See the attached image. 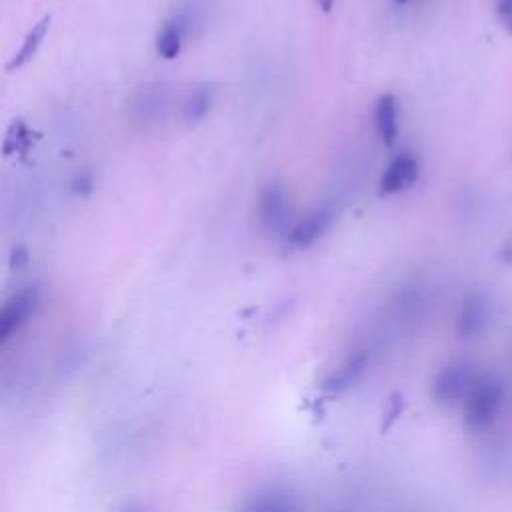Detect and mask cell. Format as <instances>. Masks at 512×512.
<instances>
[{
    "label": "cell",
    "instance_id": "1",
    "mask_svg": "<svg viewBox=\"0 0 512 512\" xmlns=\"http://www.w3.org/2000/svg\"><path fill=\"white\" fill-rule=\"evenodd\" d=\"M504 406V384L490 372H478L474 386L462 402L464 426L470 432H486L498 420Z\"/></svg>",
    "mask_w": 512,
    "mask_h": 512
},
{
    "label": "cell",
    "instance_id": "2",
    "mask_svg": "<svg viewBox=\"0 0 512 512\" xmlns=\"http://www.w3.org/2000/svg\"><path fill=\"white\" fill-rule=\"evenodd\" d=\"M478 372L466 362H452L440 368L432 380V398L440 406H456L466 400Z\"/></svg>",
    "mask_w": 512,
    "mask_h": 512
},
{
    "label": "cell",
    "instance_id": "3",
    "mask_svg": "<svg viewBox=\"0 0 512 512\" xmlns=\"http://www.w3.org/2000/svg\"><path fill=\"white\" fill-rule=\"evenodd\" d=\"M42 302L40 288L36 284L16 290L2 306L0 312V342L6 344L14 338L38 312Z\"/></svg>",
    "mask_w": 512,
    "mask_h": 512
},
{
    "label": "cell",
    "instance_id": "4",
    "mask_svg": "<svg viewBox=\"0 0 512 512\" xmlns=\"http://www.w3.org/2000/svg\"><path fill=\"white\" fill-rule=\"evenodd\" d=\"M256 220L266 234L288 232L290 196L282 184L270 182L260 190L256 200Z\"/></svg>",
    "mask_w": 512,
    "mask_h": 512
},
{
    "label": "cell",
    "instance_id": "5",
    "mask_svg": "<svg viewBox=\"0 0 512 512\" xmlns=\"http://www.w3.org/2000/svg\"><path fill=\"white\" fill-rule=\"evenodd\" d=\"M168 106V92L160 82H146L130 98L132 122L140 128H152L162 122Z\"/></svg>",
    "mask_w": 512,
    "mask_h": 512
},
{
    "label": "cell",
    "instance_id": "6",
    "mask_svg": "<svg viewBox=\"0 0 512 512\" xmlns=\"http://www.w3.org/2000/svg\"><path fill=\"white\" fill-rule=\"evenodd\" d=\"M492 318V304L490 298L482 292H470L462 298L454 330L460 340H474L478 338L490 324Z\"/></svg>",
    "mask_w": 512,
    "mask_h": 512
},
{
    "label": "cell",
    "instance_id": "7",
    "mask_svg": "<svg viewBox=\"0 0 512 512\" xmlns=\"http://www.w3.org/2000/svg\"><path fill=\"white\" fill-rule=\"evenodd\" d=\"M372 354L366 348H358L342 358V362L326 376L324 390L328 392H346L354 388L370 370Z\"/></svg>",
    "mask_w": 512,
    "mask_h": 512
},
{
    "label": "cell",
    "instance_id": "8",
    "mask_svg": "<svg viewBox=\"0 0 512 512\" xmlns=\"http://www.w3.org/2000/svg\"><path fill=\"white\" fill-rule=\"evenodd\" d=\"M418 174H420L418 158L412 152H402L384 170V174L380 178L378 194L380 196L400 194V192H404V190H408L416 184Z\"/></svg>",
    "mask_w": 512,
    "mask_h": 512
},
{
    "label": "cell",
    "instance_id": "9",
    "mask_svg": "<svg viewBox=\"0 0 512 512\" xmlns=\"http://www.w3.org/2000/svg\"><path fill=\"white\" fill-rule=\"evenodd\" d=\"M332 224V212L328 208H316L300 218L286 232V246L292 250H306L316 244Z\"/></svg>",
    "mask_w": 512,
    "mask_h": 512
},
{
    "label": "cell",
    "instance_id": "10",
    "mask_svg": "<svg viewBox=\"0 0 512 512\" xmlns=\"http://www.w3.org/2000/svg\"><path fill=\"white\" fill-rule=\"evenodd\" d=\"M374 128L386 146H392L400 132L398 100L394 94H382L374 104Z\"/></svg>",
    "mask_w": 512,
    "mask_h": 512
},
{
    "label": "cell",
    "instance_id": "11",
    "mask_svg": "<svg viewBox=\"0 0 512 512\" xmlns=\"http://www.w3.org/2000/svg\"><path fill=\"white\" fill-rule=\"evenodd\" d=\"M238 512H296V500L284 488H264L250 496Z\"/></svg>",
    "mask_w": 512,
    "mask_h": 512
},
{
    "label": "cell",
    "instance_id": "12",
    "mask_svg": "<svg viewBox=\"0 0 512 512\" xmlns=\"http://www.w3.org/2000/svg\"><path fill=\"white\" fill-rule=\"evenodd\" d=\"M50 20H52L50 14H46V16H42V18L28 30V34L24 36V40H22L18 52H16V54L12 56V60L6 64V70H18V68H22L24 64H28V62L36 56L38 48L42 46V42H44V38H46V34H48Z\"/></svg>",
    "mask_w": 512,
    "mask_h": 512
},
{
    "label": "cell",
    "instance_id": "13",
    "mask_svg": "<svg viewBox=\"0 0 512 512\" xmlns=\"http://www.w3.org/2000/svg\"><path fill=\"white\" fill-rule=\"evenodd\" d=\"M212 102H214V90L208 84H200L192 88L182 106V116L186 124H198L200 120H204V116L212 108Z\"/></svg>",
    "mask_w": 512,
    "mask_h": 512
},
{
    "label": "cell",
    "instance_id": "14",
    "mask_svg": "<svg viewBox=\"0 0 512 512\" xmlns=\"http://www.w3.org/2000/svg\"><path fill=\"white\" fill-rule=\"evenodd\" d=\"M182 36L184 26L180 22H166L154 38L156 54L164 60H174L182 50Z\"/></svg>",
    "mask_w": 512,
    "mask_h": 512
},
{
    "label": "cell",
    "instance_id": "15",
    "mask_svg": "<svg viewBox=\"0 0 512 512\" xmlns=\"http://www.w3.org/2000/svg\"><path fill=\"white\" fill-rule=\"evenodd\" d=\"M32 138H30V130L24 124V120H14L6 132L4 138V152L6 154H14V152H26L30 146Z\"/></svg>",
    "mask_w": 512,
    "mask_h": 512
},
{
    "label": "cell",
    "instance_id": "16",
    "mask_svg": "<svg viewBox=\"0 0 512 512\" xmlns=\"http://www.w3.org/2000/svg\"><path fill=\"white\" fill-rule=\"evenodd\" d=\"M70 190L74 196H88L94 190V178L90 172H80L76 178L70 182Z\"/></svg>",
    "mask_w": 512,
    "mask_h": 512
},
{
    "label": "cell",
    "instance_id": "17",
    "mask_svg": "<svg viewBox=\"0 0 512 512\" xmlns=\"http://www.w3.org/2000/svg\"><path fill=\"white\" fill-rule=\"evenodd\" d=\"M496 16L502 24L512 34V0H496Z\"/></svg>",
    "mask_w": 512,
    "mask_h": 512
},
{
    "label": "cell",
    "instance_id": "18",
    "mask_svg": "<svg viewBox=\"0 0 512 512\" xmlns=\"http://www.w3.org/2000/svg\"><path fill=\"white\" fill-rule=\"evenodd\" d=\"M498 258L504 262V264H508V266H512V236L500 246V250H498Z\"/></svg>",
    "mask_w": 512,
    "mask_h": 512
},
{
    "label": "cell",
    "instance_id": "19",
    "mask_svg": "<svg viewBox=\"0 0 512 512\" xmlns=\"http://www.w3.org/2000/svg\"><path fill=\"white\" fill-rule=\"evenodd\" d=\"M316 2H318V6H320L324 12H330L336 0H316Z\"/></svg>",
    "mask_w": 512,
    "mask_h": 512
},
{
    "label": "cell",
    "instance_id": "20",
    "mask_svg": "<svg viewBox=\"0 0 512 512\" xmlns=\"http://www.w3.org/2000/svg\"><path fill=\"white\" fill-rule=\"evenodd\" d=\"M408 0H396V4H406Z\"/></svg>",
    "mask_w": 512,
    "mask_h": 512
},
{
    "label": "cell",
    "instance_id": "21",
    "mask_svg": "<svg viewBox=\"0 0 512 512\" xmlns=\"http://www.w3.org/2000/svg\"><path fill=\"white\" fill-rule=\"evenodd\" d=\"M124 512H138V510H132V508H128V510H124Z\"/></svg>",
    "mask_w": 512,
    "mask_h": 512
}]
</instances>
